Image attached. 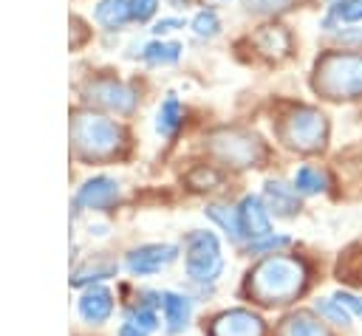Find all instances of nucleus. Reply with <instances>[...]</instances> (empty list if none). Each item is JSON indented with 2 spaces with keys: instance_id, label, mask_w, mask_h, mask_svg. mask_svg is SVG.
<instances>
[{
  "instance_id": "f257e3e1",
  "label": "nucleus",
  "mask_w": 362,
  "mask_h": 336,
  "mask_svg": "<svg viewBox=\"0 0 362 336\" xmlns=\"http://www.w3.org/2000/svg\"><path fill=\"white\" fill-rule=\"evenodd\" d=\"M308 282V265L291 254H269L263 257L246 280V291L263 305H286L303 294Z\"/></svg>"
},
{
  "instance_id": "f03ea898",
  "label": "nucleus",
  "mask_w": 362,
  "mask_h": 336,
  "mask_svg": "<svg viewBox=\"0 0 362 336\" xmlns=\"http://www.w3.org/2000/svg\"><path fill=\"white\" fill-rule=\"evenodd\" d=\"M314 90L325 99L362 96V54H322L314 65Z\"/></svg>"
},
{
  "instance_id": "7ed1b4c3",
  "label": "nucleus",
  "mask_w": 362,
  "mask_h": 336,
  "mask_svg": "<svg viewBox=\"0 0 362 336\" xmlns=\"http://www.w3.org/2000/svg\"><path fill=\"white\" fill-rule=\"evenodd\" d=\"M74 150L85 158H110L124 147V130L93 110H79L71 119Z\"/></svg>"
},
{
  "instance_id": "20e7f679",
  "label": "nucleus",
  "mask_w": 362,
  "mask_h": 336,
  "mask_svg": "<svg viewBox=\"0 0 362 336\" xmlns=\"http://www.w3.org/2000/svg\"><path fill=\"white\" fill-rule=\"evenodd\" d=\"M280 138L300 152H317L322 150L328 138V121L314 107H297L280 121Z\"/></svg>"
},
{
  "instance_id": "39448f33",
  "label": "nucleus",
  "mask_w": 362,
  "mask_h": 336,
  "mask_svg": "<svg viewBox=\"0 0 362 336\" xmlns=\"http://www.w3.org/2000/svg\"><path fill=\"white\" fill-rule=\"evenodd\" d=\"M187 274L192 282H215L223 271V254L221 243L212 232H192L187 237V251H184Z\"/></svg>"
},
{
  "instance_id": "423d86ee",
  "label": "nucleus",
  "mask_w": 362,
  "mask_h": 336,
  "mask_svg": "<svg viewBox=\"0 0 362 336\" xmlns=\"http://www.w3.org/2000/svg\"><path fill=\"white\" fill-rule=\"evenodd\" d=\"M209 150L232 167H255L263 158V144L246 130H221L209 138Z\"/></svg>"
},
{
  "instance_id": "0eeeda50",
  "label": "nucleus",
  "mask_w": 362,
  "mask_h": 336,
  "mask_svg": "<svg viewBox=\"0 0 362 336\" xmlns=\"http://www.w3.org/2000/svg\"><path fill=\"white\" fill-rule=\"evenodd\" d=\"M175 257H178V246H173V243H147V246H139L127 254L124 268L136 277H147V274H156V271L167 268Z\"/></svg>"
},
{
  "instance_id": "6e6552de",
  "label": "nucleus",
  "mask_w": 362,
  "mask_h": 336,
  "mask_svg": "<svg viewBox=\"0 0 362 336\" xmlns=\"http://www.w3.org/2000/svg\"><path fill=\"white\" fill-rule=\"evenodd\" d=\"M209 336H266V325L257 313L246 308H232L212 319Z\"/></svg>"
},
{
  "instance_id": "1a4fd4ad",
  "label": "nucleus",
  "mask_w": 362,
  "mask_h": 336,
  "mask_svg": "<svg viewBox=\"0 0 362 336\" xmlns=\"http://www.w3.org/2000/svg\"><path fill=\"white\" fill-rule=\"evenodd\" d=\"M238 220H240V234L249 240H260L272 234V217L269 209L263 203V198L257 195H243L238 203Z\"/></svg>"
},
{
  "instance_id": "9d476101",
  "label": "nucleus",
  "mask_w": 362,
  "mask_h": 336,
  "mask_svg": "<svg viewBox=\"0 0 362 336\" xmlns=\"http://www.w3.org/2000/svg\"><path fill=\"white\" fill-rule=\"evenodd\" d=\"M119 200V184L107 175H96L90 181H85L74 198V203L79 209H93V212H105Z\"/></svg>"
},
{
  "instance_id": "9b49d317",
  "label": "nucleus",
  "mask_w": 362,
  "mask_h": 336,
  "mask_svg": "<svg viewBox=\"0 0 362 336\" xmlns=\"http://www.w3.org/2000/svg\"><path fill=\"white\" fill-rule=\"evenodd\" d=\"M88 93H90L93 102H99V104H105V107H110V110H116V113H130V110L136 107V93H133V88H127V85H122V82H116V79H110V76L93 79V82L88 85Z\"/></svg>"
},
{
  "instance_id": "f8f14e48",
  "label": "nucleus",
  "mask_w": 362,
  "mask_h": 336,
  "mask_svg": "<svg viewBox=\"0 0 362 336\" xmlns=\"http://www.w3.org/2000/svg\"><path fill=\"white\" fill-rule=\"evenodd\" d=\"M263 203L277 217H294L300 212V192L294 189V184L288 186L286 181H266Z\"/></svg>"
},
{
  "instance_id": "ddd939ff",
  "label": "nucleus",
  "mask_w": 362,
  "mask_h": 336,
  "mask_svg": "<svg viewBox=\"0 0 362 336\" xmlns=\"http://www.w3.org/2000/svg\"><path fill=\"white\" fill-rule=\"evenodd\" d=\"M76 308H79V316H82L85 322L102 325V322L113 313V294H110L105 285H90V288L79 296Z\"/></svg>"
},
{
  "instance_id": "4468645a",
  "label": "nucleus",
  "mask_w": 362,
  "mask_h": 336,
  "mask_svg": "<svg viewBox=\"0 0 362 336\" xmlns=\"http://www.w3.org/2000/svg\"><path fill=\"white\" fill-rule=\"evenodd\" d=\"M161 311H164V322H167L170 333H181L192 319L189 296L175 294V291H161Z\"/></svg>"
},
{
  "instance_id": "2eb2a0df",
  "label": "nucleus",
  "mask_w": 362,
  "mask_h": 336,
  "mask_svg": "<svg viewBox=\"0 0 362 336\" xmlns=\"http://www.w3.org/2000/svg\"><path fill=\"white\" fill-rule=\"evenodd\" d=\"M277 336H331V330L311 311H297L283 319Z\"/></svg>"
},
{
  "instance_id": "dca6fc26",
  "label": "nucleus",
  "mask_w": 362,
  "mask_h": 336,
  "mask_svg": "<svg viewBox=\"0 0 362 336\" xmlns=\"http://www.w3.org/2000/svg\"><path fill=\"white\" fill-rule=\"evenodd\" d=\"M252 42H255V48H257L260 54H266V56H286L288 48H291V37H288V31L280 28V25H263V28L252 37Z\"/></svg>"
},
{
  "instance_id": "f3484780",
  "label": "nucleus",
  "mask_w": 362,
  "mask_h": 336,
  "mask_svg": "<svg viewBox=\"0 0 362 336\" xmlns=\"http://www.w3.org/2000/svg\"><path fill=\"white\" fill-rule=\"evenodd\" d=\"M93 14L105 28H119L130 20V6H127V0H99Z\"/></svg>"
},
{
  "instance_id": "a211bd4d",
  "label": "nucleus",
  "mask_w": 362,
  "mask_h": 336,
  "mask_svg": "<svg viewBox=\"0 0 362 336\" xmlns=\"http://www.w3.org/2000/svg\"><path fill=\"white\" fill-rule=\"evenodd\" d=\"M181 119H184V110H181V102L170 93L164 102H161V107H158V119H156V130L161 133V136H173L175 130H178V124H181Z\"/></svg>"
},
{
  "instance_id": "6ab92c4d",
  "label": "nucleus",
  "mask_w": 362,
  "mask_h": 336,
  "mask_svg": "<svg viewBox=\"0 0 362 336\" xmlns=\"http://www.w3.org/2000/svg\"><path fill=\"white\" fill-rule=\"evenodd\" d=\"M328 186V178H325V172H320L317 167H300L297 172H294V189L300 192V195H317V192H322Z\"/></svg>"
},
{
  "instance_id": "aec40b11",
  "label": "nucleus",
  "mask_w": 362,
  "mask_h": 336,
  "mask_svg": "<svg viewBox=\"0 0 362 336\" xmlns=\"http://www.w3.org/2000/svg\"><path fill=\"white\" fill-rule=\"evenodd\" d=\"M206 217L209 220H215L232 240H238V237H243L240 234V220H238V209H232V206H223V203H209L206 206Z\"/></svg>"
},
{
  "instance_id": "412c9836",
  "label": "nucleus",
  "mask_w": 362,
  "mask_h": 336,
  "mask_svg": "<svg viewBox=\"0 0 362 336\" xmlns=\"http://www.w3.org/2000/svg\"><path fill=\"white\" fill-rule=\"evenodd\" d=\"M317 313L325 319V322H331V325H339V328H351V313H348V308L342 305V302H337L334 296H325V299H317Z\"/></svg>"
},
{
  "instance_id": "4be33fe9",
  "label": "nucleus",
  "mask_w": 362,
  "mask_h": 336,
  "mask_svg": "<svg viewBox=\"0 0 362 336\" xmlns=\"http://www.w3.org/2000/svg\"><path fill=\"white\" fill-rule=\"evenodd\" d=\"M150 65H170L181 56V45L178 42H150L141 54Z\"/></svg>"
},
{
  "instance_id": "5701e85b",
  "label": "nucleus",
  "mask_w": 362,
  "mask_h": 336,
  "mask_svg": "<svg viewBox=\"0 0 362 336\" xmlns=\"http://www.w3.org/2000/svg\"><path fill=\"white\" fill-rule=\"evenodd\" d=\"M116 274L113 263H102V265H85L71 277V285H85V282H96V280H107Z\"/></svg>"
},
{
  "instance_id": "b1692460",
  "label": "nucleus",
  "mask_w": 362,
  "mask_h": 336,
  "mask_svg": "<svg viewBox=\"0 0 362 336\" xmlns=\"http://www.w3.org/2000/svg\"><path fill=\"white\" fill-rule=\"evenodd\" d=\"M288 243H291V237H286V234H269V237L252 240V243H249V251H252V254H277V251L286 248Z\"/></svg>"
},
{
  "instance_id": "393cba45",
  "label": "nucleus",
  "mask_w": 362,
  "mask_h": 336,
  "mask_svg": "<svg viewBox=\"0 0 362 336\" xmlns=\"http://www.w3.org/2000/svg\"><path fill=\"white\" fill-rule=\"evenodd\" d=\"M331 17L342 20V23H359L362 20V0H339V3H334Z\"/></svg>"
},
{
  "instance_id": "a878e982",
  "label": "nucleus",
  "mask_w": 362,
  "mask_h": 336,
  "mask_svg": "<svg viewBox=\"0 0 362 336\" xmlns=\"http://www.w3.org/2000/svg\"><path fill=\"white\" fill-rule=\"evenodd\" d=\"M192 28H195V34H198V37H215V34H218V28H221L218 14H215L212 8L198 11V14H195V20H192Z\"/></svg>"
},
{
  "instance_id": "bb28decb",
  "label": "nucleus",
  "mask_w": 362,
  "mask_h": 336,
  "mask_svg": "<svg viewBox=\"0 0 362 336\" xmlns=\"http://www.w3.org/2000/svg\"><path fill=\"white\" fill-rule=\"evenodd\" d=\"M249 11H257V14H274V11H283L288 8L294 0H243Z\"/></svg>"
},
{
  "instance_id": "cd10ccee",
  "label": "nucleus",
  "mask_w": 362,
  "mask_h": 336,
  "mask_svg": "<svg viewBox=\"0 0 362 336\" xmlns=\"http://www.w3.org/2000/svg\"><path fill=\"white\" fill-rule=\"evenodd\" d=\"M218 181H221V175H218L215 169H206V167H198V169L189 175V184H192L195 189H212Z\"/></svg>"
},
{
  "instance_id": "c85d7f7f",
  "label": "nucleus",
  "mask_w": 362,
  "mask_h": 336,
  "mask_svg": "<svg viewBox=\"0 0 362 336\" xmlns=\"http://www.w3.org/2000/svg\"><path fill=\"white\" fill-rule=\"evenodd\" d=\"M127 6H130V17L133 20H147V17H153L158 0H127Z\"/></svg>"
},
{
  "instance_id": "c756f323",
  "label": "nucleus",
  "mask_w": 362,
  "mask_h": 336,
  "mask_svg": "<svg viewBox=\"0 0 362 336\" xmlns=\"http://www.w3.org/2000/svg\"><path fill=\"white\" fill-rule=\"evenodd\" d=\"M334 299L342 302L351 316H359V319H362V296H356V294H351V291H337Z\"/></svg>"
},
{
  "instance_id": "7c9ffc66",
  "label": "nucleus",
  "mask_w": 362,
  "mask_h": 336,
  "mask_svg": "<svg viewBox=\"0 0 362 336\" xmlns=\"http://www.w3.org/2000/svg\"><path fill=\"white\" fill-rule=\"evenodd\" d=\"M173 28H181V20H175V17H167V20H158L156 23V34H167V31H173Z\"/></svg>"
},
{
  "instance_id": "2f4dec72",
  "label": "nucleus",
  "mask_w": 362,
  "mask_h": 336,
  "mask_svg": "<svg viewBox=\"0 0 362 336\" xmlns=\"http://www.w3.org/2000/svg\"><path fill=\"white\" fill-rule=\"evenodd\" d=\"M119 336H147V333H144V330H139V328H136V325H130V322H122Z\"/></svg>"
},
{
  "instance_id": "473e14b6",
  "label": "nucleus",
  "mask_w": 362,
  "mask_h": 336,
  "mask_svg": "<svg viewBox=\"0 0 362 336\" xmlns=\"http://www.w3.org/2000/svg\"><path fill=\"white\" fill-rule=\"evenodd\" d=\"M339 40L342 42H362V31H342Z\"/></svg>"
},
{
  "instance_id": "72a5a7b5",
  "label": "nucleus",
  "mask_w": 362,
  "mask_h": 336,
  "mask_svg": "<svg viewBox=\"0 0 362 336\" xmlns=\"http://www.w3.org/2000/svg\"><path fill=\"white\" fill-rule=\"evenodd\" d=\"M334 3H339V0H334Z\"/></svg>"
}]
</instances>
